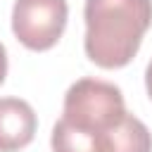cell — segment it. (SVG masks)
Masks as SVG:
<instances>
[{"label": "cell", "mask_w": 152, "mask_h": 152, "mask_svg": "<svg viewBox=\"0 0 152 152\" xmlns=\"http://www.w3.org/2000/svg\"><path fill=\"white\" fill-rule=\"evenodd\" d=\"M5 76H7V50H5V45L0 43V86H2Z\"/></svg>", "instance_id": "obj_7"}, {"label": "cell", "mask_w": 152, "mask_h": 152, "mask_svg": "<svg viewBox=\"0 0 152 152\" xmlns=\"http://www.w3.org/2000/svg\"><path fill=\"white\" fill-rule=\"evenodd\" d=\"M83 48L102 69L126 66L152 26V0H86Z\"/></svg>", "instance_id": "obj_1"}, {"label": "cell", "mask_w": 152, "mask_h": 152, "mask_svg": "<svg viewBox=\"0 0 152 152\" xmlns=\"http://www.w3.org/2000/svg\"><path fill=\"white\" fill-rule=\"evenodd\" d=\"M36 112L26 100L0 97V152H17L36 135Z\"/></svg>", "instance_id": "obj_4"}, {"label": "cell", "mask_w": 152, "mask_h": 152, "mask_svg": "<svg viewBox=\"0 0 152 152\" xmlns=\"http://www.w3.org/2000/svg\"><path fill=\"white\" fill-rule=\"evenodd\" d=\"M126 114V102L119 86L100 78H78L69 86L64 95L62 119L69 124L93 128V131H112L121 116Z\"/></svg>", "instance_id": "obj_2"}, {"label": "cell", "mask_w": 152, "mask_h": 152, "mask_svg": "<svg viewBox=\"0 0 152 152\" xmlns=\"http://www.w3.org/2000/svg\"><path fill=\"white\" fill-rule=\"evenodd\" d=\"M109 135H112V152H152L150 128L128 112L109 131Z\"/></svg>", "instance_id": "obj_6"}, {"label": "cell", "mask_w": 152, "mask_h": 152, "mask_svg": "<svg viewBox=\"0 0 152 152\" xmlns=\"http://www.w3.org/2000/svg\"><path fill=\"white\" fill-rule=\"evenodd\" d=\"M66 17V0H17L12 7V31L24 48L50 50L62 38Z\"/></svg>", "instance_id": "obj_3"}, {"label": "cell", "mask_w": 152, "mask_h": 152, "mask_svg": "<svg viewBox=\"0 0 152 152\" xmlns=\"http://www.w3.org/2000/svg\"><path fill=\"white\" fill-rule=\"evenodd\" d=\"M50 145L52 152H112V135L109 131H93L59 119L52 126Z\"/></svg>", "instance_id": "obj_5"}, {"label": "cell", "mask_w": 152, "mask_h": 152, "mask_svg": "<svg viewBox=\"0 0 152 152\" xmlns=\"http://www.w3.org/2000/svg\"><path fill=\"white\" fill-rule=\"evenodd\" d=\"M145 88H147V95L152 100V59L147 62V69H145Z\"/></svg>", "instance_id": "obj_8"}]
</instances>
